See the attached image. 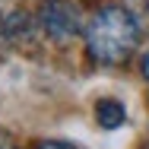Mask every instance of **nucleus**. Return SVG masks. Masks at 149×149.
Masks as SVG:
<instances>
[{
    "label": "nucleus",
    "mask_w": 149,
    "mask_h": 149,
    "mask_svg": "<svg viewBox=\"0 0 149 149\" xmlns=\"http://www.w3.org/2000/svg\"><path fill=\"white\" fill-rule=\"evenodd\" d=\"M143 73H146V79H149V51H146V57H143Z\"/></svg>",
    "instance_id": "6"
},
{
    "label": "nucleus",
    "mask_w": 149,
    "mask_h": 149,
    "mask_svg": "<svg viewBox=\"0 0 149 149\" xmlns=\"http://www.w3.org/2000/svg\"><path fill=\"white\" fill-rule=\"evenodd\" d=\"M45 149H73V146H63V143H48Z\"/></svg>",
    "instance_id": "7"
},
{
    "label": "nucleus",
    "mask_w": 149,
    "mask_h": 149,
    "mask_svg": "<svg viewBox=\"0 0 149 149\" xmlns=\"http://www.w3.org/2000/svg\"><path fill=\"white\" fill-rule=\"evenodd\" d=\"M6 32H10V26H6V22H3V16H0V45L6 41Z\"/></svg>",
    "instance_id": "4"
},
{
    "label": "nucleus",
    "mask_w": 149,
    "mask_h": 149,
    "mask_svg": "<svg viewBox=\"0 0 149 149\" xmlns=\"http://www.w3.org/2000/svg\"><path fill=\"white\" fill-rule=\"evenodd\" d=\"M38 26L48 38L54 41H70L73 35H79V10L70 0H45L38 6Z\"/></svg>",
    "instance_id": "2"
},
{
    "label": "nucleus",
    "mask_w": 149,
    "mask_h": 149,
    "mask_svg": "<svg viewBox=\"0 0 149 149\" xmlns=\"http://www.w3.org/2000/svg\"><path fill=\"white\" fill-rule=\"evenodd\" d=\"M95 120L105 130H118L120 124L127 120V108L120 105L118 98H98L95 102Z\"/></svg>",
    "instance_id": "3"
},
{
    "label": "nucleus",
    "mask_w": 149,
    "mask_h": 149,
    "mask_svg": "<svg viewBox=\"0 0 149 149\" xmlns=\"http://www.w3.org/2000/svg\"><path fill=\"white\" fill-rule=\"evenodd\" d=\"M0 149H16L13 143H10V136H6V133H0Z\"/></svg>",
    "instance_id": "5"
},
{
    "label": "nucleus",
    "mask_w": 149,
    "mask_h": 149,
    "mask_svg": "<svg viewBox=\"0 0 149 149\" xmlns=\"http://www.w3.org/2000/svg\"><path fill=\"white\" fill-rule=\"evenodd\" d=\"M86 38H89L92 57L98 63H120L136 48L140 26H136L130 10H124V6H102L89 19V26H86Z\"/></svg>",
    "instance_id": "1"
},
{
    "label": "nucleus",
    "mask_w": 149,
    "mask_h": 149,
    "mask_svg": "<svg viewBox=\"0 0 149 149\" xmlns=\"http://www.w3.org/2000/svg\"><path fill=\"white\" fill-rule=\"evenodd\" d=\"M146 16H149V6H146Z\"/></svg>",
    "instance_id": "8"
}]
</instances>
